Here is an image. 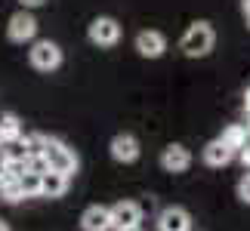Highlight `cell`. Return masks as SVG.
<instances>
[{
  "instance_id": "9c48e42d",
  "label": "cell",
  "mask_w": 250,
  "mask_h": 231,
  "mask_svg": "<svg viewBox=\"0 0 250 231\" xmlns=\"http://www.w3.org/2000/svg\"><path fill=\"white\" fill-rule=\"evenodd\" d=\"M161 167H164L167 173H186L191 167V151L186 145H167L164 151H161Z\"/></svg>"
},
{
  "instance_id": "e0dca14e",
  "label": "cell",
  "mask_w": 250,
  "mask_h": 231,
  "mask_svg": "<svg viewBox=\"0 0 250 231\" xmlns=\"http://www.w3.org/2000/svg\"><path fill=\"white\" fill-rule=\"evenodd\" d=\"M238 197H241L244 204H250V170L241 176V182H238Z\"/></svg>"
},
{
  "instance_id": "44dd1931",
  "label": "cell",
  "mask_w": 250,
  "mask_h": 231,
  "mask_svg": "<svg viewBox=\"0 0 250 231\" xmlns=\"http://www.w3.org/2000/svg\"><path fill=\"white\" fill-rule=\"evenodd\" d=\"M0 231H9V225L3 222V219H0Z\"/></svg>"
},
{
  "instance_id": "2e32d148",
  "label": "cell",
  "mask_w": 250,
  "mask_h": 231,
  "mask_svg": "<svg viewBox=\"0 0 250 231\" xmlns=\"http://www.w3.org/2000/svg\"><path fill=\"white\" fill-rule=\"evenodd\" d=\"M19 185H22L25 197H41V173H37V170H25L22 176H19Z\"/></svg>"
},
{
  "instance_id": "ffe728a7",
  "label": "cell",
  "mask_w": 250,
  "mask_h": 231,
  "mask_svg": "<svg viewBox=\"0 0 250 231\" xmlns=\"http://www.w3.org/2000/svg\"><path fill=\"white\" fill-rule=\"evenodd\" d=\"M244 108H247V111H250V90H247V93H244Z\"/></svg>"
},
{
  "instance_id": "4fadbf2b",
  "label": "cell",
  "mask_w": 250,
  "mask_h": 231,
  "mask_svg": "<svg viewBox=\"0 0 250 231\" xmlns=\"http://www.w3.org/2000/svg\"><path fill=\"white\" fill-rule=\"evenodd\" d=\"M232 157H235V151L229 148L223 139H213V142L204 145V163L207 167H226V163H232Z\"/></svg>"
},
{
  "instance_id": "7a4b0ae2",
  "label": "cell",
  "mask_w": 250,
  "mask_h": 231,
  "mask_svg": "<svg viewBox=\"0 0 250 231\" xmlns=\"http://www.w3.org/2000/svg\"><path fill=\"white\" fill-rule=\"evenodd\" d=\"M213 43H216L213 25H210V22H195V25H188L186 34H182L179 50L186 53L188 59H201V56H207L210 50H213Z\"/></svg>"
},
{
  "instance_id": "8fae6325",
  "label": "cell",
  "mask_w": 250,
  "mask_h": 231,
  "mask_svg": "<svg viewBox=\"0 0 250 231\" xmlns=\"http://www.w3.org/2000/svg\"><path fill=\"white\" fill-rule=\"evenodd\" d=\"M158 231H191V216L182 207H167L158 216Z\"/></svg>"
},
{
  "instance_id": "ba28073f",
  "label": "cell",
  "mask_w": 250,
  "mask_h": 231,
  "mask_svg": "<svg viewBox=\"0 0 250 231\" xmlns=\"http://www.w3.org/2000/svg\"><path fill=\"white\" fill-rule=\"evenodd\" d=\"M108 151H111V157L118 160V163H133V160L139 157V139L130 136V133H118V136L111 139Z\"/></svg>"
},
{
  "instance_id": "277c9868",
  "label": "cell",
  "mask_w": 250,
  "mask_h": 231,
  "mask_svg": "<svg viewBox=\"0 0 250 231\" xmlns=\"http://www.w3.org/2000/svg\"><path fill=\"white\" fill-rule=\"evenodd\" d=\"M86 37H90L96 46H114V43L121 40V25L114 22L111 16H99V19H93V22H90Z\"/></svg>"
},
{
  "instance_id": "7402d4cb",
  "label": "cell",
  "mask_w": 250,
  "mask_h": 231,
  "mask_svg": "<svg viewBox=\"0 0 250 231\" xmlns=\"http://www.w3.org/2000/svg\"><path fill=\"white\" fill-rule=\"evenodd\" d=\"M127 231H139V228H127Z\"/></svg>"
},
{
  "instance_id": "3957f363",
  "label": "cell",
  "mask_w": 250,
  "mask_h": 231,
  "mask_svg": "<svg viewBox=\"0 0 250 231\" xmlns=\"http://www.w3.org/2000/svg\"><path fill=\"white\" fill-rule=\"evenodd\" d=\"M28 59H31V65L37 71H56L62 65V50L53 40H37L31 46V53H28Z\"/></svg>"
},
{
  "instance_id": "30bf717a",
  "label": "cell",
  "mask_w": 250,
  "mask_h": 231,
  "mask_svg": "<svg viewBox=\"0 0 250 231\" xmlns=\"http://www.w3.org/2000/svg\"><path fill=\"white\" fill-rule=\"evenodd\" d=\"M81 228L83 231H111V207H102V204L86 207L81 216Z\"/></svg>"
},
{
  "instance_id": "7c38bea8",
  "label": "cell",
  "mask_w": 250,
  "mask_h": 231,
  "mask_svg": "<svg viewBox=\"0 0 250 231\" xmlns=\"http://www.w3.org/2000/svg\"><path fill=\"white\" fill-rule=\"evenodd\" d=\"M68 182H71V176H65V173L43 170L41 173V197H62L68 191Z\"/></svg>"
},
{
  "instance_id": "52a82bcc",
  "label": "cell",
  "mask_w": 250,
  "mask_h": 231,
  "mask_svg": "<svg viewBox=\"0 0 250 231\" xmlns=\"http://www.w3.org/2000/svg\"><path fill=\"white\" fill-rule=\"evenodd\" d=\"M167 50V37L161 31H139L136 34V53L142 59H161Z\"/></svg>"
},
{
  "instance_id": "ac0fdd59",
  "label": "cell",
  "mask_w": 250,
  "mask_h": 231,
  "mask_svg": "<svg viewBox=\"0 0 250 231\" xmlns=\"http://www.w3.org/2000/svg\"><path fill=\"white\" fill-rule=\"evenodd\" d=\"M22 3H25V6H41L43 0H22Z\"/></svg>"
},
{
  "instance_id": "6da1fadb",
  "label": "cell",
  "mask_w": 250,
  "mask_h": 231,
  "mask_svg": "<svg viewBox=\"0 0 250 231\" xmlns=\"http://www.w3.org/2000/svg\"><path fill=\"white\" fill-rule=\"evenodd\" d=\"M43 160H46V170H56V173H65V176H74L81 167L74 148H68L62 139H53V136H43Z\"/></svg>"
},
{
  "instance_id": "5b68a950",
  "label": "cell",
  "mask_w": 250,
  "mask_h": 231,
  "mask_svg": "<svg viewBox=\"0 0 250 231\" xmlns=\"http://www.w3.org/2000/svg\"><path fill=\"white\" fill-rule=\"evenodd\" d=\"M142 222V207L136 200H118L111 207V228L114 231H127V228H139Z\"/></svg>"
},
{
  "instance_id": "d6986e66",
  "label": "cell",
  "mask_w": 250,
  "mask_h": 231,
  "mask_svg": "<svg viewBox=\"0 0 250 231\" xmlns=\"http://www.w3.org/2000/svg\"><path fill=\"white\" fill-rule=\"evenodd\" d=\"M241 6H244V16H250V0H241Z\"/></svg>"
},
{
  "instance_id": "8992f818",
  "label": "cell",
  "mask_w": 250,
  "mask_h": 231,
  "mask_svg": "<svg viewBox=\"0 0 250 231\" xmlns=\"http://www.w3.org/2000/svg\"><path fill=\"white\" fill-rule=\"evenodd\" d=\"M6 34H9V40H13V43H25V40H31V37L37 34V19L28 13V9H22V13H16L13 19H9Z\"/></svg>"
},
{
  "instance_id": "603a6c76",
  "label": "cell",
  "mask_w": 250,
  "mask_h": 231,
  "mask_svg": "<svg viewBox=\"0 0 250 231\" xmlns=\"http://www.w3.org/2000/svg\"><path fill=\"white\" fill-rule=\"evenodd\" d=\"M247 28H250V16H247Z\"/></svg>"
},
{
  "instance_id": "5bb4252c",
  "label": "cell",
  "mask_w": 250,
  "mask_h": 231,
  "mask_svg": "<svg viewBox=\"0 0 250 231\" xmlns=\"http://www.w3.org/2000/svg\"><path fill=\"white\" fill-rule=\"evenodd\" d=\"M219 139H223L226 145H229V148H232V151L238 154V151H241V148L247 145L250 133H247V127H244V123H229V127L223 130V136H219Z\"/></svg>"
},
{
  "instance_id": "9a60e30c",
  "label": "cell",
  "mask_w": 250,
  "mask_h": 231,
  "mask_svg": "<svg viewBox=\"0 0 250 231\" xmlns=\"http://www.w3.org/2000/svg\"><path fill=\"white\" fill-rule=\"evenodd\" d=\"M16 139H22V120L13 111L0 114V142L6 145V142H16Z\"/></svg>"
}]
</instances>
